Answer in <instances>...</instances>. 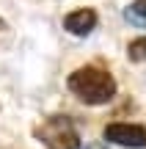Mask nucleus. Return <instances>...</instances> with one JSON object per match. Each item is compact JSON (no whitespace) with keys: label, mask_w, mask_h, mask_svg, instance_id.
<instances>
[{"label":"nucleus","mask_w":146,"mask_h":149,"mask_svg":"<svg viewBox=\"0 0 146 149\" xmlns=\"http://www.w3.org/2000/svg\"><path fill=\"white\" fill-rule=\"evenodd\" d=\"M69 88L80 97L86 105H105L116 94V80L105 69L97 66H83L69 74Z\"/></svg>","instance_id":"nucleus-1"},{"label":"nucleus","mask_w":146,"mask_h":149,"mask_svg":"<svg viewBox=\"0 0 146 149\" xmlns=\"http://www.w3.org/2000/svg\"><path fill=\"white\" fill-rule=\"evenodd\" d=\"M36 138H42V144L47 149H77L80 138H77L75 124L66 116H50L36 127Z\"/></svg>","instance_id":"nucleus-2"},{"label":"nucleus","mask_w":146,"mask_h":149,"mask_svg":"<svg viewBox=\"0 0 146 149\" xmlns=\"http://www.w3.org/2000/svg\"><path fill=\"white\" fill-rule=\"evenodd\" d=\"M105 141L110 144H119V146H132V149H141L146 146V130L141 124H108L105 127Z\"/></svg>","instance_id":"nucleus-3"},{"label":"nucleus","mask_w":146,"mask_h":149,"mask_svg":"<svg viewBox=\"0 0 146 149\" xmlns=\"http://www.w3.org/2000/svg\"><path fill=\"white\" fill-rule=\"evenodd\" d=\"M94 25H97V14H94L91 8L72 11V14H66V19H64V28L69 33H75V36H86V33H91Z\"/></svg>","instance_id":"nucleus-4"},{"label":"nucleus","mask_w":146,"mask_h":149,"mask_svg":"<svg viewBox=\"0 0 146 149\" xmlns=\"http://www.w3.org/2000/svg\"><path fill=\"white\" fill-rule=\"evenodd\" d=\"M127 19H130L132 25L146 28V0H135V3L127 8Z\"/></svg>","instance_id":"nucleus-5"},{"label":"nucleus","mask_w":146,"mask_h":149,"mask_svg":"<svg viewBox=\"0 0 146 149\" xmlns=\"http://www.w3.org/2000/svg\"><path fill=\"white\" fill-rule=\"evenodd\" d=\"M127 55H130L132 61H146V36L135 39V42H130V47H127Z\"/></svg>","instance_id":"nucleus-6"},{"label":"nucleus","mask_w":146,"mask_h":149,"mask_svg":"<svg viewBox=\"0 0 146 149\" xmlns=\"http://www.w3.org/2000/svg\"><path fill=\"white\" fill-rule=\"evenodd\" d=\"M0 28H3V22H0Z\"/></svg>","instance_id":"nucleus-7"}]
</instances>
